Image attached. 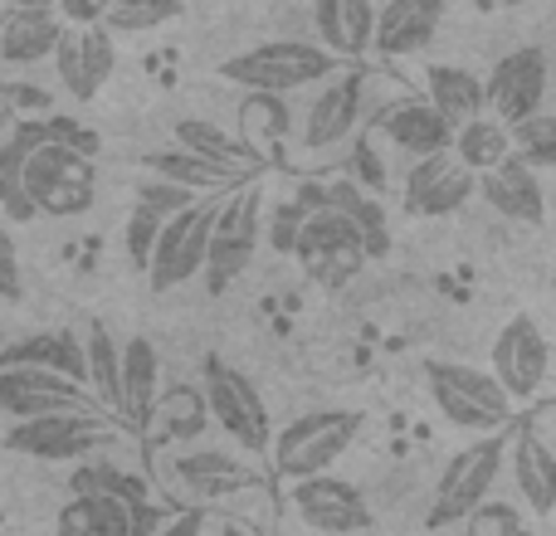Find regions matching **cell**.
Wrapping results in <instances>:
<instances>
[{
    "label": "cell",
    "instance_id": "cell-50",
    "mask_svg": "<svg viewBox=\"0 0 556 536\" xmlns=\"http://www.w3.org/2000/svg\"><path fill=\"white\" fill-rule=\"evenodd\" d=\"M0 527H5V512H0Z\"/></svg>",
    "mask_w": 556,
    "mask_h": 536
},
{
    "label": "cell",
    "instance_id": "cell-5",
    "mask_svg": "<svg viewBox=\"0 0 556 536\" xmlns=\"http://www.w3.org/2000/svg\"><path fill=\"white\" fill-rule=\"evenodd\" d=\"M503 454H508L503 434H483V439L464 444V449L440 469V483H434L430 512H425V527L440 532V527H454V522L469 518V512L493 493V483H498Z\"/></svg>",
    "mask_w": 556,
    "mask_h": 536
},
{
    "label": "cell",
    "instance_id": "cell-14",
    "mask_svg": "<svg viewBox=\"0 0 556 536\" xmlns=\"http://www.w3.org/2000/svg\"><path fill=\"white\" fill-rule=\"evenodd\" d=\"M49 59H54V74L64 84V93L74 103H93L117 68V35H108L103 25H64Z\"/></svg>",
    "mask_w": 556,
    "mask_h": 536
},
{
    "label": "cell",
    "instance_id": "cell-1",
    "mask_svg": "<svg viewBox=\"0 0 556 536\" xmlns=\"http://www.w3.org/2000/svg\"><path fill=\"white\" fill-rule=\"evenodd\" d=\"M20 186H25L35 215L74 220V215L93 210V201H98V166H93V156L68 142H39L20 162Z\"/></svg>",
    "mask_w": 556,
    "mask_h": 536
},
{
    "label": "cell",
    "instance_id": "cell-18",
    "mask_svg": "<svg viewBox=\"0 0 556 536\" xmlns=\"http://www.w3.org/2000/svg\"><path fill=\"white\" fill-rule=\"evenodd\" d=\"M479 195L513 225H528V230L547 225V191H542V176L532 171L518 152H508L498 166H489V171L479 176Z\"/></svg>",
    "mask_w": 556,
    "mask_h": 536
},
{
    "label": "cell",
    "instance_id": "cell-23",
    "mask_svg": "<svg viewBox=\"0 0 556 536\" xmlns=\"http://www.w3.org/2000/svg\"><path fill=\"white\" fill-rule=\"evenodd\" d=\"M376 127H381L386 142H391L395 152H405V156L450 152V142H454V127L444 123V117L434 113L425 98H401L395 107H386Z\"/></svg>",
    "mask_w": 556,
    "mask_h": 536
},
{
    "label": "cell",
    "instance_id": "cell-48",
    "mask_svg": "<svg viewBox=\"0 0 556 536\" xmlns=\"http://www.w3.org/2000/svg\"><path fill=\"white\" fill-rule=\"evenodd\" d=\"M215 536H254V532H250V527H240V522H230V518H225L220 527H215Z\"/></svg>",
    "mask_w": 556,
    "mask_h": 536
},
{
    "label": "cell",
    "instance_id": "cell-6",
    "mask_svg": "<svg viewBox=\"0 0 556 536\" xmlns=\"http://www.w3.org/2000/svg\"><path fill=\"white\" fill-rule=\"evenodd\" d=\"M260 240H264V195H260V186H244V191H235L230 201L215 205L211 240H205V264H201L205 288H211L215 297L250 268Z\"/></svg>",
    "mask_w": 556,
    "mask_h": 536
},
{
    "label": "cell",
    "instance_id": "cell-3",
    "mask_svg": "<svg viewBox=\"0 0 556 536\" xmlns=\"http://www.w3.org/2000/svg\"><path fill=\"white\" fill-rule=\"evenodd\" d=\"M425 385H430L434 410L450 424H459V430L493 434V430H503V424H513V414H518V405L503 395L493 371H479V366L425 361Z\"/></svg>",
    "mask_w": 556,
    "mask_h": 536
},
{
    "label": "cell",
    "instance_id": "cell-44",
    "mask_svg": "<svg viewBox=\"0 0 556 536\" xmlns=\"http://www.w3.org/2000/svg\"><path fill=\"white\" fill-rule=\"evenodd\" d=\"M108 0H54V15L64 25H103Z\"/></svg>",
    "mask_w": 556,
    "mask_h": 536
},
{
    "label": "cell",
    "instance_id": "cell-35",
    "mask_svg": "<svg viewBox=\"0 0 556 536\" xmlns=\"http://www.w3.org/2000/svg\"><path fill=\"white\" fill-rule=\"evenodd\" d=\"M181 0H108L103 29L108 35H152V29L181 20Z\"/></svg>",
    "mask_w": 556,
    "mask_h": 536
},
{
    "label": "cell",
    "instance_id": "cell-16",
    "mask_svg": "<svg viewBox=\"0 0 556 536\" xmlns=\"http://www.w3.org/2000/svg\"><path fill=\"white\" fill-rule=\"evenodd\" d=\"M362 113H366V74L342 64L337 74L323 78V93H317L313 107H307L303 146L307 152H327V146H337L342 137L356 132Z\"/></svg>",
    "mask_w": 556,
    "mask_h": 536
},
{
    "label": "cell",
    "instance_id": "cell-34",
    "mask_svg": "<svg viewBox=\"0 0 556 536\" xmlns=\"http://www.w3.org/2000/svg\"><path fill=\"white\" fill-rule=\"evenodd\" d=\"M68 493H93V498H117V502H147V483L137 473L117 469L108 459H78L68 473Z\"/></svg>",
    "mask_w": 556,
    "mask_h": 536
},
{
    "label": "cell",
    "instance_id": "cell-26",
    "mask_svg": "<svg viewBox=\"0 0 556 536\" xmlns=\"http://www.w3.org/2000/svg\"><path fill=\"white\" fill-rule=\"evenodd\" d=\"M323 205L337 210L356 234H362L366 259H386V254H391V225H386V210H381V201H376V191H366V186H356L352 176H342V181L323 186Z\"/></svg>",
    "mask_w": 556,
    "mask_h": 536
},
{
    "label": "cell",
    "instance_id": "cell-4",
    "mask_svg": "<svg viewBox=\"0 0 556 536\" xmlns=\"http://www.w3.org/2000/svg\"><path fill=\"white\" fill-rule=\"evenodd\" d=\"M342 59L327 54L323 44H303V39H269V44H254L244 54L225 59L220 78L250 88V93H293V88L323 84L327 74H337Z\"/></svg>",
    "mask_w": 556,
    "mask_h": 536
},
{
    "label": "cell",
    "instance_id": "cell-38",
    "mask_svg": "<svg viewBox=\"0 0 556 536\" xmlns=\"http://www.w3.org/2000/svg\"><path fill=\"white\" fill-rule=\"evenodd\" d=\"M464 536H532L528 518H522L513 502H489L483 498L479 508L464 518Z\"/></svg>",
    "mask_w": 556,
    "mask_h": 536
},
{
    "label": "cell",
    "instance_id": "cell-27",
    "mask_svg": "<svg viewBox=\"0 0 556 536\" xmlns=\"http://www.w3.org/2000/svg\"><path fill=\"white\" fill-rule=\"evenodd\" d=\"M513 483H518V498L528 502V512L552 518L556 512V454L542 444L538 430H518L513 444Z\"/></svg>",
    "mask_w": 556,
    "mask_h": 536
},
{
    "label": "cell",
    "instance_id": "cell-19",
    "mask_svg": "<svg viewBox=\"0 0 556 536\" xmlns=\"http://www.w3.org/2000/svg\"><path fill=\"white\" fill-rule=\"evenodd\" d=\"M64 20L54 5H5L0 10V68H35L54 54Z\"/></svg>",
    "mask_w": 556,
    "mask_h": 536
},
{
    "label": "cell",
    "instance_id": "cell-33",
    "mask_svg": "<svg viewBox=\"0 0 556 536\" xmlns=\"http://www.w3.org/2000/svg\"><path fill=\"white\" fill-rule=\"evenodd\" d=\"M142 166L152 176H162V181H176V186H186V191H225V186H235V176H225L220 166H211V162H201L195 152H186V146H166V152H147L142 156Z\"/></svg>",
    "mask_w": 556,
    "mask_h": 536
},
{
    "label": "cell",
    "instance_id": "cell-2",
    "mask_svg": "<svg viewBox=\"0 0 556 536\" xmlns=\"http://www.w3.org/2000/svg\"><path fill=\"white\" fill-rule=\"evenodd\" d=\"M362 434V410H307L298 420H288L283 430H274L269 459L274 473L283 483L313 478V473H332V463Z\"/></svg>",
    "mask_w": 556,
    "mask_h": 536
},
{
    "label": "cell",
    "instance_id": "cell-39",
    "mask_svg": "<svg viewBox=\"0 0 556 536\" xmlns=\"http://www.w3.org/2000/svg\"><path fill=\"white\" fill-rule=\"evenodd\" d=\"M156 230H162V215L147 210V205H132L123 220V250L127 259H132L137 268H147V259H152V244H156Z\"/></svg>",
    "mask_w": 556,
    "mask_h": 536
},
{
    "label": "cell",
    "instance_id": "cell-20",
    "mask_svg": "<svg viewBox=\"0 0 556 536\" xmlns=\"http://www.w3.org/2000/svg\"><path fill=\"white\" fill-rule=\"evenodd\" d=\"M444 25V0H386L376 5V25H371V49L391 59L420 54Z\"/></svg>",
    "mask_w": 556,
    "mask_h": 536
},
{
    "label": "cell",
    "instance_id": "cell-30",
    "mask_svg": "<svg viewBox=\"0 0 556 536\" xmlns=\"http://www.w3.org/2000/svg\"><path fill=\"white\" fill-rule=\"evenodd\" d=\"M84 342V391H93L98 405L113 410V420L123 414V361H117V336L108 332V322H88V332L78 336Z\"/></svg>",
    "mask_w": 556,
    "mask_h": 536
},
{
    "label": "cell",
    "instance_id": "cell-42",
    "mask_svg": "<svg viewBox=\"0 0 556 536\" xmlns=\"http://www.w3.org/2000/svg\"><path fill=\"white\" fill-rule=\"evenodd\" d=\"M0 210L10 215V225H29V220H35V205H29L20 176H0Z\"/></svg>",
    "mask_w": 556,
    "mask_h": 536
},
{
    "label": "cell",
    "instance_id": "cell-41",
    "mask_svg": "<svg viewBox=\"0 0 556 536\" xmlns=\"http://www.w3.org/2000/svg\"><path fill=\"white\" fill-rule=\"evenodd\" d=\"M303 205L298 201H283V205H274V215H269V234H264V240H269V250L274 254H293V240H298V225H303Z\"/></svg>",
    "mask_w": 556,
    "mask_h": 536
},
{
    "label": "cell",
    "instance_id": "cell-8",
    "mask_svg": "<svg viewBox=\"0 0 556 536\" xmlns=\"http://www.w3.org/2000/svg\"><path fill=\"white\" fill-rule=\"evenodd\" d=\"M288 259H298L303 278H313L317 288H346L352 278H362L366 264H371L362 250V234H356L337 210H327V205H317V210L303 215Z\"/></svg>",
    "mask_w": 556,
    "mask_h": 536
},
{
    "label": "cell",
    "instance_id": "cell-46",
    "mask_svg": "<svg viewBox=\"0 0 556 536\" xmlns=\"http://www.w3.org/2000/svg\"><path fill=\"white\" fill-rule=\"evenodd\" d=\"M205 532V512L201 508H186V512H176L172 522L162 518V532L156 536H201Z\"/></svg>",
    "mask_w": 556,
    "mask_h": 536
},
{
    "label": "cell",
    "instance_id": "cell-40",
    "mask_svg": "<svg viewBox=\"0 0 556 536\" xmlns=\"http://www.w3.org/2000/svg\"><path fill=\"white\" fill-rule=\"evenodd\" d=\"M137 205H147V210H156L166 220V215L195 205V191H186V186H176V181H162V176H147V181L137 186Z\"/></svg>",
    "mask_w": 556,
    "mask_h": 536
},
{
    "label": "cell",
    "instance_id": "cell-15",
    "mask_svg": "<svg viewBox=\"0 0 556 536\" xmlns=\"http://www.w3.org/2000/svg\"><path fill=\"white\" fill-rule=\"evenodd\" d=\"M473 195H479V176L454 162V152L415 156V166L405 171V210L420 215V220L454 215L459 205H469Z\"/></svg>",
    "mask_w": 556,
    "mask_h": 536
},
{
    "label": "cell",
    "instance_id": "cell-12",
    "mask_svg": "<svg viewBox=\"0 0 556 536\" xmlns=\"http://www.w3.org/2000/svg\"><path fill=\"white\" fill-rule=\"evenodd\" d=\"M489 371H493V381L503 385V395H508L513 405L532 400V395L547 385L552 342L538 327V317H513V322H503V332L493 336Z\"/></svg>",
    "mask_w": 556,
    "mask_h": 536
},
{
    "label": "cell",
    "instance_id": "cell-29",
    "mask_svg": "<svg viewBox=\"0 0 556 536\" xmlns=\"http://www.w3.org/2000/svg\"><path fill=\"white\" fill-rule=\"evenodd\" d=\"M0 366H45V371H59L84 385V342L74 332H35L10 342L0 352Z\"/></svg>",
    "mask_w": 556,
    "mask_h": 536
},
{
    "label": "cell",
    "instance_id": "cell-36",
    "mask_svg": "<svg viewBox=\"0 0 556 536\" xmlns=\"http://www.w3.org/2000/svg\"><path fill=\"white\" fill-rule=\"evenodd\" d=\"M240 123H244V142L254 146V152H264L269 142H283L288 137V103L283 93H250L240 103Z\"/></svg>",
    "mask_w": 556,
    "mask_h": 536
},
{
    "label": "cell",
    "instance_id": "cell-32",
    "mask_svg": "<svg viewBox=\"0 0 556 536\" xmlns=\"http://www.w3.org/2000/svg\"><path fill=\"white\" fill-rule=\"evenodd\" d=\"M454 162L469 166L473 176H483L489 166H498L503 156L513 152V137H508V123H498L493 113H479L469 117V123L454 127V142H450Z\"/></svg>",
    "mask_w": 556,
    "mask_h": 536
},
{
    "label": "cell",
    "instance_id": "cell-9",
    "mask_svg": "<svg viewBox=\"0 0 556 536\" xmlns=\"http://www.w3.org/2000/svg\"><path fill=\"white\" fill-rule=\"evenodd\" d=\"M103 439L108 424L93 420L88 410H49V414H29V420H10L5 449L39 463H78L93 449H103Z\"/></svg>",
    "mask_w": 556,
    "mask_h": 536
},
{
    "label": "cell",
    "instance_id": "cell-24",
    "mask_svg": "<svg viewBox=\"0 0 556 536\" xmlns=\"http://www.w3.org/2000/svg\"><path fill=\"white\" fill-rule=\"evenodd\" d=\"M176 146H186V152H195L201 162L220 166L235 181H244V176H254L264 166V152H254L244 137L225 132L220 123H205V117H181V123H176Z\"/></svg>",
    "mask_w": 556,
    "mask_h": 536
},
{
    "label": "cell",
    "instance_id": "cell-28",
    "mask_svg": "<svg viewBox=\"0 0 556 536\" xmlns=\"http://www.w3.org/2000/svg\"><path fill=\"white\" fill-rule=\"evenodd\" d=\"M425 103H430L450 127L489 113V107H483V78L469 74V68H459V64H430V74H425Z\"/></svg>",
    "mask_w": 556,
    "mask_h": 536
},
{
    "label": "cell",
    "instance_id": "cell-21",
    "mask_svg": "<svg viewBox=\"0 0 556 536\" xmlns=\"http://www.w3.org/2000/svg\"><path fill=\"white\" fill-rule=\"evenodd\" d=\"M117 381H123V424H147L152 410L162 405V356H156V342L152 336H127L117 342Z\"/></svg>",
    "mask_w": 556,
    "mask_h": 536
},
{
    "label": "cell",
    "instance_id": "cell-47",
    "mask_svg": "<svg viewBox=\"0 0 556 536\" xmlns=\"http://www.w3.org/2000/svg\"><path fill=\"white\" fill-rule=\"evenodd\" d=\"M162 532V512L152 508V502H137L132 508V527H127V536H156Z\"/></svg>",
    "mask_w": 556,
    "mask_h": 536
},
{
    "label": "cell",
    "instance_id": "cell-13",
    "mask_svg": "<svg viewBox=\"0 0 556 536\" xmlns=\"http://www.w3.org/2000/svg\"><path fill=\"white\" fill-rule=\"evenodd\" d=\"M288 508L298 512V522L323 536H352L371 527V512L356 483L337 478V473H313V478L288 483Z\"/></svg>",
    "mask_w": 556,
    "mask_h": 536
},
{
    "label": "cell",
    "instance_id": "cell-22",
    "mask_svg": "<svg viewBox=\"0 0 556 536\" xmlns=\"http://www.w3.org/2000/svg\"><path fill=\"white\" fill-rule=\"evenodd\" d=\"M313 25L317 44L337 54L342 64L362 59L371 49V25H376V0H313Z\"/></svg>",
    "mask_w": 556,
    "mask_h": 536
},
{
    "label": "cell",
    "instance_id": "cell-31",
    "mask_svg": "<svg viewBox=\"0 0 556 536\" xmlns=\"http://www.w3.org/2000/svg\"><path fill=\"white\" fill-rule=\"evenodd\" d=\"M132 508H137V502L74 493V498L59 508L54 536H127V527H132Z\"/></svg>",
    "mask_w": 556,
    "mask_h": 536
},
{
    "label": "cell",
    "instance_id": "cell-25",
    "mask_svg": "<svg viewBox=\"0 0 556 536\" xmlns=\"http://www.w3.org/2000/svg\"><path fill=\"white\" fill-rule=\"evenodd\" d=\"M172 473L195 502H225V498H235L240 488H250V469H244L235 454H225V449L181 454V459L172 463Z\"/></svg>",
    "mask_w": 556,
    "mask_h": 536
},
{
    "label": "cell",
    "instance_id": "cell-37",
    "mask_svg": "<svg viewBox=\"0 0 556 536\" xmlns=\"http://www.w3.org/2000/svg\"><path fill=\"white\" fill-rule=\"evenodd\" d=\"M508 137H513V152H518L532 171H547V166H556V117L552 113L522 117V123L508 127Z\"/></svg>",
    "mask_w": 556,
    "mask_h": 536
},
{
    "label": "cell",
    "instance_id": "cell-43",
    "mask_svg": "<svg viewBox=\"0 0 556 536\" xmlns=\"http://www.w3.org/2000/svg\"><path fill=\"white\" fill-rule=\"evenodd\" d=\"M0 297H10V303L20 297V259H15V240H10L5 225H0Z\"/></svg>",
    "mask_w": 556,
    "mask_h": 536
},
{
    "label": "cell",
    "instance_id": "cell-17",
    "mask_svg": "<svg viewBox=\"0 0 556 536\" xmlns=\"http://www.w3.org/2000/svg\"><path fill=\"white\" fill-rule=\"evenodd\" d=\"M88 395L78 381L45 366H0V410L10 420H29V414L49 410H84Z\"/></svg>",
    "mask_w": 556,
    "mask_h": 536
},
{
    "label": "cell",
    "instance_id": "cell-7",
    "mask_svg": "<svg viewBox=\"0 0 556 536\" xmlns=\"http://www.w3.org/2000/svg\"><path fill=\"white\" fill-rule=\"evenodd\" d=\"M201 405L205 420H215L244 454H269L274 424H269V405L254 391V381L244 371H235L230 361H205L201 371Z\"/></svg>",
    "mask_w": 556,
    "mask_h": 536
},
{
    "label": "cell",
    "instance_id": "cell-10",
    "mask_svg": "<svg viewBox=\"0 0 556 536\" xmlns=\"http://www.w3.org/2000/svg\"><path fill=\"white\" fill-rule=\"evenodd\" d=\"M211 220H215V205L211 201H195L186 210L166 215L162 230H156L152 244V259H147V283L152 293H166V288H181L201 273L205 264V240H211Z\"/></svg>",
    "mask_w": 556,
    "mask_h": 536
},
{
    "label": "cell",
    "instance_id": "cell-45",
    "mask_svg": "<svg viewBox=\"0 0 556 536\" xmlns=\"http://www.w3.org/2000/svg\"><path fill=\"white\" fill-rule=\"evenodd\" d=\"M352 181L356 186H366V191H381V171H376V156H371V146H356V152H352Z\"/></svg>",
    "mask_w": 556,
    "mask_h": 536
},
{
    "label": "cell",
    "instance_id": "cell-11",
    "mask_svg": "<svg viewBox=\"0 0 556 536\" xmlns=\"http://www.w3.org/2000/svg\"><path fill=\"white\" fill-rule=\"evenodd\" d=\"M547 88H552L547 49H542V44H522V49L503 54L498 64L489 68V78H483V107H489L498 123L513 127V123H522V117L542 113Z\"/></svg>",
    "mask_w": 556,
    "mask_h": 536
},
{
    "label": "cell",
    "instance_id": "cell-49",
    "mask_svg": "<svg viewBox=\"0 0 556 536\" xmlns=\"http://www.w3.org/2000/svg\"><path fill=\"white\" fill-rule=\"evenodd\" d=\"M0 5H54V0H0Z\"/></svg>",
    "mask_w": 556,
    "mask_h": 536
}]
</instances>
